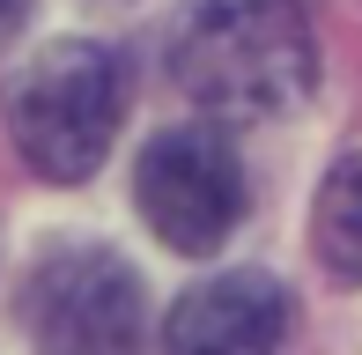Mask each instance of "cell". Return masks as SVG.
<instances>
[{"label":"cell","instance_id":"1","mask_svg":"<svg viewBox=\"0 0 362 355\" xmlns=\"http://www.w3.org/2000/svg\"><path fill=\"white\" fill-rule=\"evenodd\" d=\"M170 82L222 126L296 111L318 82L303 0H192L170 37Z\"/></svg>","mask_w":362,"mask_h":355},{"label":"cell","instance_id":"2","mask_svg":"<svg viewBox=\"0 0 362 355\" xmlns=\"http://www.w3.org/2000/svg\"><path fill=\"white\" fill-rule=\"evenodd\" d=\"M126 111V67L111 45L89 37H59L15 74L8 89V134L23 149V163L52 185H81L96 163L111 156Z\"/></svg>","mask_w":362,"mask_h":355},{"label":"cell","instance_id":"3","mask_svg":"<svg viewBox=\"0 0 362 355\" xmlns=\"http://www.w3.org/2000/svg\"><path fill=\"white\" fill-rule=\"evenodd\" d=\"M134 207L156 230L163 252H185V260H207V252L229 245V230L244 222V163L237 149L215 134V126H170L141 149L134 170Z\"/></svg>","mask_w":362,"mask_h":355},{"label":"cell","instance_id":"4","mask_svg":"<svg viewBox=\"0 0 362 355\" xmlns=\"http://www.w3.org/2000/svg\"><path fill=\"white\" fill-rule=\"evenodd\" d=\"M23 326L37 355H141V274L104 245H59L23 289Z\"/></svg>","mask_w":362,"mask_h":355},{"label":"cell","instance_id":"5","mask_svg":"<svg viewBox=\"0 0 362 355\" xmlns=\"http://www.w3.org/2000/svg\"><path fill=\"white\" fill-rule=\"evenodd\" d=\"M288 333V296L274 274H215L170 303L163 348L170 355H281Z\"/></svg>","mask_w":362,"mask_h":355},{"label":"cell","instance_id":"6","mask_svg":"<svg viewBox=\"0 0 362 355\" xmlns=\"http://www.w3.org/2000/svg\"><path fill=\"white\" fill-rule=\"evenodd\" d=\"M310 245L333 281L362 289V149L340 156L318 185V207H310Z\"/></svg>","mask_w":362,"mask_h":355},{"label":"cell","instance_id":"7","mask_svg":"<svg viewBox=\"0 0 362 355\" xmlns=\"http://www.w3.org/2000/svg\"><path fill=\"white\" fill-rule=\"evenodd\" d=\"M15 23H23V0H0V37H8Z\"/></svg>","mask_w":362,"mask_h":355}]
</instances>
